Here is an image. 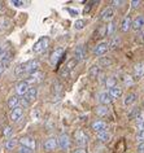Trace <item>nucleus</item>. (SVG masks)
Listing matches in <instances>:
<instances>
[{
  "instance_id": "e433bc0d",
  "label": "nucleus",
  "mask_w": 144,
  "mask_h": 153,
  "mask_svg": "<svg viewBox=\"0 0 144 153\" xmlns=\"http://www.w3.org/2000/svg\"><path fill=\"white\" fill-rule=\"evenodd\" d=\"M10 4L14 5V7H22V5L25 4V3L21 1V0H12V1H10Z\"/></svg>"
},
{
  "instance_id": "bb28decb",
  "label": "nucleus",
  "mask_w": 144,
  "mask_h": 153,
  "mask_svg": "<svg viewBox=\"0 0 144 153\" xmlns=\"http://www.w3.org/2000/svg\"><path fill=\"white\" fill-rule=\"evenodd\" d=\"M120 44H121L120 36H113L112 39H111V42H109V49H116V48H118Z\"/></svg>"
},
{
  "instance_id": "9d476101",
  "label": "nucleus",
  "mask_w": 144,
  "mask_h": 153,
  "mask_svg": "<svg viewBox=\"0 0 144 153\" xmlns=\"http://www.w3.org/2000/svg\"><path fill=\"white\" fill-rule=\"evenodd\" d=\"M24 116V108L22 106H17L10 110V121L12 122H18Z\"/></svg>"
},
{
  "instance_id": "2f4dec72",
  "label": "nucleus",
  "mask_w": 144,
  "mask_h": 153,
  "mask_svg": "<svg viewBox=\"0 0 144 153\" xmlns=\"http://www.w3.org/2000/svg\"><path fill=\"white\" fill-rule=\"evenodd\" d=\"M97 74H99V65H94V66L91 68V71H90L91 78H96Z\"/></svg>"
},
{
  "instance_id": "2eb2a0df",
  "label": "nucleus",
  "mask_w": 144,
  "mask_h": 153,
  "mask_svg": "<svg viewBox=\"0 0 144 153\" xmlns=\"http://www.w3.org/2000/svg\"><path fill=\"white\" fill-rule=\"evenodd\" d=\"M91 127H92L94 131H96L97 132H103V131H107V122H104V121H95L92 122V125H91Z\"/></svg>"
},
{
  "instance_id": "79ce46f5",
  "label": "nucleus",
  "mask_w": 144,
  "mask_h": 153,
  "mask_svg": "<svg viewBox=\"0 0 144 153\" xmlns=\"http://www.w3.org/2000/svg\"><path fill=\"white\" fill-rule=\"evenodd\" d=\"M100 64H101V65H111L112 61H111V60H103Z\"/></svg>"
},
{
  "instance_id": "1a4fd4ad",
  "label": "nucleus",
  "mask_w": 144,
  "mask_h": 153,
  "mask_svg": "<svg viewBox=\"0 0 144 153\" xmlns=\"http://www.w3.org/2000/svg\"><path fill=\"white\" fill-rule=\"evenodd\" d=\"M29 90H30V86H29V83L26 81L18 82L17 86H16V94L20 95V96H25V95L29 92Z\"/></svg>"
},
{
  "instance_id": "f8f14e48",
  "label": "nucleus",
  "mask_w": 144,
  "mask_h": 153,
  "mask_svg": "<svg viewBox=\"0 0 144 153\" xmlns=\"http://www.w3.org/2000/svg\"><path fill=\"white\" fill-rule=\"evenodd\" d=\"M20 143H21V145H24V147H27V148H30V149H35V147H36V141H35V139L34 137H31V136H24V137H21L20 139Z\"/></svg>"
},
{
  "instance_id": "f3484780",
  "label": "nucleus",
  "mask_w": 144,
  "mask_h": 153,
  "mask_svg": "<svg viewBox=\"0 0 144 153\" xmlns=\"http://www.w3.org/2000/svg\"><path fill=\"white\" fill-rule=\"evenodd\" d=\"M74 57H75V61H83L86 59V51H85V47L83 45H78L77 48L74 49Z\"/></svg>"
},
{
  "instance_id": "4c0bfd02",
  "label": "nucleus",
  "mask_w": 144,
  "mask_h": 153,
  "mask_svg": "<svg viewBox=\"0 0 144 153\" xmlns=\"http://www.w3.org/2000/svg\"><path fill=\"white\" fill-rule=\"evenodd\" d=\"M131 5H132V8H138V7L140 5V1H139V0H132Z\"/></svg>"
},
{
  "instance_id": "c9c22d12",
  "label": "nucleus",
  "mask_w": 144,
  "mask_h": 153,
  "mask_svg": "<svg viewBox=\"0 0 144 153\" xmlns=\"http://www.w3.org/2000/svg\"><path fill=\"white\" fill-rule=\"evenodd\" d=\"M3 135L7 136V137L12 135V127H10V126H7V127L4 128V131H3Z\"/></svg>"
},
{
  "instance_id": "7c9ffc66",
  "label": "nucleus",
  "mask_w": 144,
  "mask_h": 153,
  "mask_svg": "<svg viewBox=\"0 0 144 153\" xmlns=\"http://www.w3.org/2000/svg\"><path fill=\"white\" fill-rule=\"evenodd\" d=\"M105 86H107L108 88H112V87L117 86V85H116V78H114V76H109L107 81H105Z\"/></svg>"
},
{
  "instance_id": "f704fd0d",
  "label": "nucleus",
  "mask_w": 144,
  "mask_h": 153,
  "mask_svg": "<svg viewBox=\"0 0 144 153\" xmlns=\"http://www.w3.org/2000/svg\"><path fill=\"white\" fill-rule=\"evenodd\" d=\"M18 153H33V149H30L27 147H24V145H21L20 148H18Z\"/></svg>"
},
{
  "instance_id": "423d86ee",
  "label": "nucleus",
  "mask_w": 144,
  "mask_h": 153,
  "mask_svg": "<svg viewBox=\"0 0 144 153\" xmlns=\"http://www.w3.org/2000/svg\"><path fill=\"white\" fill-rule=\"evenodd\" d=\"M57 141H59V148L64 149V151H66V149L70 148L71 141H70V137L68 134H61V135L57 137Z\"/></svg>"
},
{
  "instance_id": "cd10ccee",
  "label": "nucleus",
  "mask_w": 144,
  "mask_h": 153,
  "mask_svg": "<svg viewBox=\"0 0 144 153\" xmlns=\"http://www.w3.org/2000/svg\"><path fill=\"white\" fill-rule=\"evenodd\" d=\"M114 30H116V24L114 22H109L108 26H107V29H105V35L109 36V35H112L113 33H114Z\"/></svg>"
},
{
  "instance_id": "f03ea898",
  "label": "nucleus",
  "mask_w": 144,
  "mask_h": 153,
  "mask_svg": "<svg viewBox=\"0 0 144 153\" xmlns=\"http://www.w3.org/2000/svg\"><path fill=\"white\" fill-rule=\"evenodd\" d=\"M48 45H50V39H48L47 36H43V38H40L35 44H34L33 52L34 53H42L43 51H45V49L48 48Z\"/></svg>"
},
{
  "instance_id": "37998d69",
  "label": "nucleus",
  "mask_w": 144,
  "mask_h": 153,
  "mask_svg": "<svg viewBox=\"0 0 144 153\" xmlns=\"http://www.w3.org/2000/svg\"><path fill=\"white\" fill-rule=\"evenodd\" d=\"M4 70H5V69H4V68H3V66H1V65H0V76H1V75H3V73H4Z\"/></svg>"
},
{
  "instance_id": "c756f323",
  "label": "nucleus",
  "mask_w": 144,
  "mask_h": 153,
  "mask_svg": "<svg viewBox=\"0 0 144 153\" xmlns=\"http://www.w3.org/2000/svg\"><path fill=\"white\" fill-rule=\"evenodd\" d=\"M123 85L127 86V87H130V86L134 85V79H132L131 75H125L123 76Z\"/></svg>"
},
{
  "instance_id": "412c9836",
  "label": "nucleus",
  "mask_w": 144,
  "mask_h": 153,
  "mask_svg": "<svg viewBox=\"0 0 144 153\" xmlns=\"http://www.w3.org/2000/svg\"><path fill=\"white\" fill-rule=\"evenodd\" d=\"M136 99H138V96H136V94H135V92L127 94V95H126V97H125V100H123L125 106H130V105H132V104H134V102L136 101Z\"/></svg>"
},
{
  "instance_id": "a19ab883",
  "label": "nucleus",
  "mask_w": 144,
  "mask_h": 153,
  "mask_svg": "<svg viewBox=\"0 0 144 153\" xmlns=\"http://www.w3.org/2000/svg\"><path fill=\"white\" fill-rule=\"evenodd\" d=\"M138 152H139V153H144V143H142V144L138 145Z\"/></svg>"
},
{
  "instance_id": "5701e85b",
  "label": "nucleus",
  "mask_w": 144,
  "mask_h": 153,
  "mask_svg": "<svg viewBox=\"0 0 144 153\" xmlns=\"http://www.w3.org/2000/svg\"><path fill=\"white\" fill-rule=\"evenodd\" d=\"M131 26H132V20L130 17H125L123 20H122V24H121V30H122V31H128V30L131 29Z\"/></svg>"
},
{
  "instance_id": "f257e3e1",
  "label": "nucleus",
  "mask_w": 144,
  "mask_h": 153,
  "mask_svg": "<svg viewBox=\"0 0 144 153\" xmlns=\"http://www.w3.org/2000/svg\"><path fill=\"white\" fill-rule=\"evenodd\" d=\"M39 61L38 60H29L26 61V62L21 64L20 66L16 69V74L17 75H22V74H33V73L38 71V69H39Z\"/></svg>"
},
{
  "instance_id": "b1692460",
  "label": "nucleus",
  "mask_w": 144,
  "mask_h": 153,
  "mask_svg": "<svg viewBox=\"0 0 144 153\" xmlns=\"http://www.w3.org/2000/svg\"><path fill=\"white\" fill-rule=\"evenodd\" d=\"M96 137H97V139H99L100 141H104V143H107V141L111 140L112 135H111V134H109L108 131H103V132H97V134H96Z\"/></svg>"
},
{
  "instance_id": "a211bd4d",
  "label": "nucleus",
  "mask_w": 144,
  "mask_h": 153,
  "mask_svg": "<svg viewBox=\"0 0 144 153\" xmlns=\"http://www.w3.org/2000/svg\"><path fill=\"white\" fill-rule=\"evenodd\" d=\"M75 64H77V61H75V60L69 61V62H68V64L65 65V66L62 68V70L60 71V75H61V76H68V75H69V73L74 69Z\"/></svg>"
},
{
  "instance_id": "6ab92c4d",
  "label": "nucleus",
  "mask_w": 144,
  "mask_h": 153,
  "mask_svg": "<svg viewBox=\"0 0 144 153\" xmlns=\"http://www.w3.org/2000/svg\"><path fill=\"white\" fill-rule=\"evenodd\" d=\"M108 92H109V95H111L112 99H120L121 96H122L123 91H122V87L114 86V87H112V88H109Z\"/></svg>"
},
{
  "instance_id": "a878e982",
  "label": "nucleus",
  "mask_w": 144,
  "mask_h": 153,
  "mask_svg": "<svg viewBox=\"0 0 144 153\" xmlns=\"http://www.w3.org/2000/svg\"><path fill=\"white\" fill-rule=\"evenodd\" d=\"M18 104H20V99L17 96H10L8 99V106L10 109H14V108H17V106H20Z\"/></svg>"
},
{
  "instance_id": "6e6552de",
  "label": "nucleus",
  "mask_w": 144,
  "mask_h": 153,
  "mask_svg": "<svg viewBox=\"0 0 144 153\" xmlns=\"http://www.w3.org/2000/svg\"><path fill=\"white\" fill-rule=\"evenodd\" d=\"M108 51H109V43L108 42H101V43H99L95 47L94 53L96 56H104Z\"/></svg>"
},
{
  "instance_id": "ddd939ff",
  "label": "nucleus",
  "mask_w": 144,
  "mask_h": 153,
  "mask_svg": "<svg viewBox=\"0 0 144 153\" xmlns=\"http://www.w3.org/2000/svg\"><path fill=\"white\" fill-rule=\"evenodd\" d=\"M97 100H99L100 105H108V104H111L112 97L108 91H101V92L97 94Z\"/></svg>"
},
{
  "instance_id": "0eeeda50",
  "label": "nucleus",
  "mask_w": 144,
  "mask_h": 153,
  "mask_svg": "<svg viewBox=\"0 0 144 153\" xmlns=\"http://www.w3.org/2000/svg\"><path fill=\"white\" fill-rule=\"evenodd\" d=\"M114 16H116L114 9H113L112 7H108V8H105L103 12H101L100 18H101L103 21H105V22H112L113 18H114Z\"/></svg>"
},
{
  "instance_id": "72a5a7b5",
  "label": "nucleus",
  "mask_w": 144,
  "mask_h": 153,
  "mask_svg": "<svg viewBox=\"0 0 144 153\" xmlns=\"http://www.w3.org/2000/svg\"><path fill=\"white\" fill-rule=\"evenodd\" d=\"M136 141H138L139 144L144 143V130H142V131H138V134H136Z\"/></svg>"
},
{
  "instance_id": "aec40b11",
  "label": "nucleus",
  "mask_w": 144,
  "mask_h": 153,
  "mask_svg": "<svg viewBox=\"0 0 144 153\" xmlns=\"http://www.w3.org/2000/svg\"><path fill=\"white\" fill-rule=\"evenodd\" d=\"M134 76L138 79L144 76V62H138L134 66Z\"/></svg>"
},
{
  "instance_id": "7ed1b4c3",
  "label": "nucleus",
  "mask_w": 144,
  "mask_h": 153,
  "mask_svg": "<svg viewBox=\"0 0 144 153\" xmlns=\"http://www.w3.org/2000/svg\"><path fill=\"white\" fill-rule=\"evenodd\" d=\"M74 139H75V143L79 145V148H85L87 143H88V135L85 131H82V130H78L74 134Z\"/></svg>"
},
{
  "instance_id": "393cba45",
  "label": "nucleus",
  "mask_w": 144,
  "mask_h": 153,
  "mask_svg": "<svg viewBox=\"0 0 144 153\" xmlns=\"http://www.w3.org/2000/svg\"><path fill=\"white\" fill-rule=\"evenodd\" d=\"M17 143H18V140L14 139V137H10V139H8V140L5 141V148H7V151H13V149L17 147Z\"/></svg>"
},
{
  "instance_id": "20e7f679",
  "label": "nucleus",
  "mask_w": 144,
  "mask_h": 153,
  "mask_svg": "<svg viewBox=\"0 0 144 153\" xmlns=\"http://www.w3.org/2000/svg\"><path fill=\"white\" fill-rule=\"evenodd\" d=\"M38 96V90L35 88V87H30V90H29V92L24 96V100H22V104H25V105H29V104H31L33 101H35V99Z\"/></svg>"
},
{
  "instance_id": "4468645a",
  "label": "nucleus",
  "mask_w": 144,
  "mask_h": 153,
  "mask_svg": "<svg viewBox=\"0 0 144 153\" xmlns=\"http://www.w3.org/2000/svg\"><path fill=\"white\" fill-rule=\"evenodd\" d=\"M64 56V49L62 48H56L53 52H52L51 55V64L52 65H57L59 61L62 59Z\"/></svg>"
},
{
  "instance_id": "dca6fc26",
  "label": "nucleus",
  "mask_w": 144,
  "mask_h": 153,
  "mask_svg": "<svg viewBox=\"0 0 144 153\" xmlns=\"http://www.w3.org/2000/svg\"><path fill=\"white\" fill-rule=\"evenodd\" d=\"M43 76H44L43 73L38 70L35 73H33V74L27 75V79H26V82H27V83H38V82H40L42 79H43Z\"/></svg>"
},
{
  "instance_id": "9b49d317",
  "label": "nucleus",
  "mask_w": 144,
  "mask_h": 153,
  "mask_svg": "<svg viewBox=\"0 0 144 153\" xmlns=\"http://www.w3.org/2000/svg\"><path fill=\"white\" fill-rule=\"evenodd\" d=\"M131 29L135 30V31H140V30L144 29V16H143V14H140V16H136L134 18Z\"/></svg>"
},
{
  "instance_id": "58836bf2",
  "label": "nucleus",
  "mask_w": 144,
  "mask_h": 153,
  "mask_svg": "<svg viewBox=\"0 0 144 153\" xmlns=\"http://www.w3.org/2000/svg\"><path fill=\"white\" fill-rule=\"evenodd\" d=\"M125 1H121V0H114V1H112V4L114 7H121V4H123Z\"/></svg>"
},
{
  "instance_id": "39448f33",
  "label": "nucleus",
  "mask_w": 144,
  "mask_h": 153,
  "mask_svg": "<svg viewBox=\"0 0 144 153\" xmlns=\"http://www.w3.org/2000/svg\"><path fill=\"white\" fill-rule=\"evenodd\" d=\"M57 147H59V141H57V137H55V136L48 137V139L44 141V144H43L44 151H47V152L55 151Z\"/></svg>"
},
{
  "instance_id": "4be33fe9",
  "label": "nucleus",
  "mask_w": 144,
  "mask_h": 153,
  "mask_svg": "<svg viewBox=\"0 0 144 153\" xmlns=\"http://www.w3.org/2000/svg\"><path fill=\"white\" fill-rule=\"evenodd\" d=\"M95 113L97 114L99 117H105L109 114V108L108 105H99L96 106V109H95Z\"/></svg>"
},
{
  "instance_id": "473e14b6",
  "label": "nucleus",
  "mask_w": 144,
  "mask_h": 153,
  "mask_svg": "<svg viewBox=\"0 0 144 153\" xmlns=\"http://www.w3.org/2000/svg\"><path fill=\"white\" fill-rule=\"evenodd\" d=\"M85 26H86V22L83 20H77V21H75V24H74L75 30H82Z\"/></svg>"
},
{
  "instance_id": "c85d7f7f",
  "label": "nucleus",
  "mask_w": 144,
  "mask_h": 153,
  "mask_svg": "<svg viewBox=\"0 0 144 153\" xmlns=\"http://www.w3.org/2000/svg\"><path fill=\"white\" fill-rule=\"evenodd\" d=\"M134 120L136 121V125L143 123V122H144V112H143V110H140V109H139V112L136 113V116H135Z\"/></svg>"
},
{
  "instance_id": "ea45409f",
  "label": "nucleus",
  "mask_w": 144,
  "mask_h": 153,
  "mask_svg": "<svg viewBox=\"0 0 144 153\" xmlns=\"http://www.w3.org/2000/svg\"><path fill=\"white\" fill-rule=\"evenodd\" d=\"M73 153H87V149L86 148H78V149H75Z\"/></svg>"
}]
</instances>
